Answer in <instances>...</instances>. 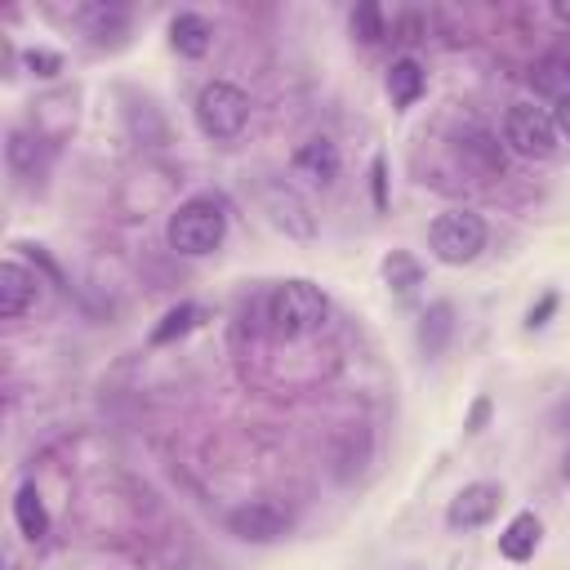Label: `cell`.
<instances>
[{
    "instance_id": "1",
    "label": "cell",
    "mask_w": 570,
    "mask_h": 570,
    "mask_svg": "<svg viewBox=\"0 0 570 570\" xmlns=\"http://www.w3.org/2000/svg\"><path fill=\"white\" fill-rule=\"evenodd\" d=\"M227 236V205L218 196H191L183 200L169 223H165V240L174 254H187V258H200V254H214Z\"/></svg>"
},
{
    "instance_id": "2",
    "label": "cell",
    "mask_w": 570,
    "mask_h": 570,
    "mask_svg": "<svg viewBox=\"0 0 570 570\" xmlns=\"http://www.w3.org/2000/svg\"><path fill=\"white\" fill-rule=\"evenodd\" d=\"M325 316H330V298L312 281H281L267 294V325L285 338H303V334L321 330Z\"/></svg>"
},
{
    "instance_id": "3",
    "label": "cell",
    "mask_w": 570,
    "mask_h": 570,
    "mask_svg": "<svg viewBox=\"0 0 570 570\" xmlns=\"http://www.w3.org/2000/svg\"><path fill=\"white\" fill-rule=\"evenodd\" d=\"M485 236L490 232H485V218L476 209H445L432 218L428 245L445 267H463L485 249Z\"/></svg>"
},
{
    "instance_id": "4",
    "label": "cell",
    "mask_w": 570,
    "mask_h": 570,
    "mask_svg": "<svg viewBox=\"0 0 570 570\" xmlns=\"http://www.w3.org/2000/svg\"><path fill=\"white\" fill-rule=\"evenodd\" d=\"M196 125H200V134L205 138H214V142H227V138H236L240 129H245V120H249V98H245V89L240 85H232V80H209L200 94H196Z\"/></svg>"
},
{
    "instance_id": "5",
    "label": "cell",
    "mask_w": 570,
    "mask_h": 570,
    "mask_svg": "<svg viewBox=\"0 0 570 570\" xmlns=\"http://www.w3.org/2000/svg\"><path fill=\"white\" fill-rule=\"evenodd\" d=\"M503 142H508L517 156H525V160H548V156L557 151L561 134H557L552 111H543V107H534V102H517V107H508V116H503Z\"/></svg>"
},
{
    "instance_id": "6",
    "label": "cell",
    "mask_w": 570,
    "mask_h": 570,
    "mask_svg": "<svg viewBox=\"0 0 570 570\" xmlns=\"http://www.w3.org/2000/svg\"><path fill=\"white\" fill-rule=\"evenodd\" d=\"M223 525H227V534H236L240 543H276V539L289 534L294 512H289L285 503H276V499H249V503L232 508Z\"/></svg>"
},
{
    "instance_id": "7",
    "label": "cell",
    "mask_w": 570,
    "mask_h": 570,
    "mask_svg": "<svg viewBox=\"0 0 570 570\" xmlns=\"http://www.w3.org/2000/svg\"><path fill=\"white\" fill-rule=\"evenodd\" d=\"M454 156L463 160L468 174H481V178H499L508 156H503V142L485 129V125H463L454 134Z\"/></svg>"
},
{
    "instance_id": "8",
    "label": "cell",
    "mask_w": 570,
    "mask_h": 570,
    "mask_svg": "<svg viewBox=\"0 0 570 570\" xmlns=\"http://www.w3.org/2000/svg\"><path fill=\"white\" fill-rule=\"evenodd\" d=\"M263 209H267V218H272L285 236H298V240L316 236V218H312L307 200H303L289 183H263Z\"/></svg>"
},
{
    "instance_id": "9",
    "label": "cell",
    "mask_w": 570,
    "mask_h": 570,
    "mask_svg": "<svg viewBox=\"0 0 570 570\" xmlns=\"http://www.w3.org/2000/svg\"><path fill=\"white\" fill-rule=\"evenodd\" d=\"M499 503H503V490H499L494 481H472V485H463V490L450 499L445 525H450V530H481V525L499 512Z\"/></svg>"
},
{
    "instance_id": "10",
    "label": "cell",
    "mask_w": 570,
    "mask_h": 570,
    "mask_svg": "<svg viewBox=\"0 0 570 570\" xmlns=\"http://www.w3.org/2000/svg\"><path fill=\"white\" fill-rule=\"evenodd\" d=\"M289 169H294V178H303L307 187H334L343 160H338V147H334L330 138H307V142L294 151Z\"/></svg>"
},
{
    "instance_id": "11",
    "label": "cell",
    "mask_w": 570,
    "mask_h": 570,
    "mask_svg": "<svg viewBox=\"0 0 570 570\" xmlns=\"http://www.w3.org/2000/svg\"><path fill=\"white\" fill-rule=\"evenodd\" d=\"M36 272L31 267H22L18 258H4L0 263V316L4 321H13V316H22L31 303H36Z\"/></svg>"
},
{
    "instance_id": "12",
    "label": "cell",
    "mask_w": 570,
    "mask_h": 570,
    "mask_svg": "<svg viewBox=\"0 0 570 570\" xmlns=\"http://www.w3.org/2000/svg\"><path fill=\"white\" fill-rule=\"evenodd\" d=\"M530 89L561 102L570 98V49H548L530 62Z\"/></svg>"
},
{
    "instance_id": "13",
    "label": "cell",
    "mask_w": 570,
    "mask_h": 570,
    "mask_svg": "<svg viewBox=\"0 0 570 570\" xmlns=\"http://www.w3.org/2000/svg\"><path fill=\"white\" fill-rule=\"evenodd\" d=\"M169 45H174L183 58H205L209 45H214L209 18H200V13H191V9L174 13V18H169Z\"/></svg>"
},
{
    "instance_id": "14",
    "label": "cell",
    "mask_w": 570,
    "mask_h": 570,
    "mask_svg": "<svg viewBox=\"0 0 570 570\" xmlns=\"http://www.w3.org/2000/svg\"><path fill=\"white\" fill-rule=\"evenodd\" d=\"M4 156H9V169L22 174V178H40L45 165H49V142L31 129H13L9 142H4Z\"/></svg>"
},
{
    "instance_id": "15",
    "label": "cell",
    "mask_w": 570,
    "mask_h": 570,
    "mask_svg": "<svg viewBox=\"0 0 570 570\" xmlns=\"http://www.w3.org/2000/svg\"><path fill=\"white\" fill-rule=\"evenodd\" d=\"M450 338H454V307L445 298H436L419 316V352L423 356H441L450 347Z\"/></svg>"
},
{
    "instance_id": "16",
    "label": "cell",
    "mask_w": 570,
    "mask_h": 570,
    "mask_svg": "<svg viewBox=\"0 0 570 570\" xmlns=\"http://www.w3.org/2000/svg\"><path fill=\"white\" fill-rule=\"evenodd\" d=\"M539 539H543V521H539L534 512H517V517L503 525V534H499V552H503L508 561H530L534 548H539Z\"/></svg>"
},
{
    "instance_id": "17",
    "label": "cell",
    "mask_w": 570,
    "mask_h": 570,
    "mask_svg": "<svg viewBox=\"0 0 570 570\" xmlns=\"http://www.w3.org/2000/svg\"><path fill=\"white\" fill-rule=\"evenodd\" d=\"M387 98H392V107H410V102H419L423 98V89H428V71L414 62V58H396L392 67H387Z\"/></svg>"
},
{
    "instance_id": "18",
    "label": "cell",
    "mask_w": 570,
    "mask_h": 570,
    "mask_svg": "<svg viewBox=\"0 0 570 570\" xmlns=\"http://www.w3.org/2000/svg\"><path fill=\"white\" fill-rule=\"evenodd\" d=\"M13 525H18L31 543H40V539L49 534V512H45V503H40V494H36L31 481L18 485V494H13Z\"/></svg>"
},
{
    "instance_id": "19",
    "label": "cell",
    "mask_w": 570,
    "mask_h": 570,
    "mask_svg": "<svg viewBox=\"0 0 570 570\" xmlns=\"http://www.w3.org/2000/svg\"><path fill=\"white\" fill-rule=\"evenodd\" d=\"M200 321H205V307H200V303H178V307H169V312L151 325V338H147V343H151V347H165V343L191 334Z\"/></svg>"
},
{
    "instance_id": "20",
    "label": "cell",
    "mask_w": 570,
    "mask_h": 570,
    "mask_svg": "<svg viewBox=\"0 0 570 570\" xmlns=\"http://www.w3.org/2000/svg\"><path fill=\"white\" fill-rule=\"evenodd\" d=\"M383 281H387V289H392L396 298H410V294L423 285V263H419L414 254H405V249H392V254L383 258Z\"/></svg>"
},
{
    "instance_id": "21",
    "label": "cell",
    "mask_w": 570,
    "mask_h": 570,
    "mask_svg": "<svg viewBox=\"0 0 570 570\" xmlns=\"http://www.w3.org/2000/svg\"><path fill=\"white\" fill-rule=\"evenodd\" d=\"M80 22L94 31V40H107V36H120L125 31L129 9L125 4H85L80 9Z\"/></svg>"
},
{
    "instance_id": "22",
    "label": "cell",
    "mask_w": 570,
    "mask_h": 570,
    "mask_svg": "<svg viewBox=\"0 0 570 570\" xmlns=\"http://www.w3.org/2000/svg\"><path fill=\"white\" fill-rule=\"evenodd\" d=\"M347 31H352V40H361V45H379V40L387 36L383 9H379L374 0H361V4L347 13Z\"/></svg>"
},
{
    "instance_id": "23",
    "label": "cell",
    "mask_w": 570,
    "mask_h": 570,
    "mask_svg": "<svg viewBox=\"0 0 570 570\" xmlns=\"http://www.w3.org/2000/svg\"><path fill=\"white\" fill-rule=\"evenodd\" d=\"M22 62L31 67V76H40V80H53L58 71H62V58L53 53V49H27L22 53Z\"/></svg>"
},
{
    "instance_id": "24",
    "label": "cell",
    "mask_w": 570,
    "mask_h": 570,
    "mask_svg": "<svg viewBox=\"0 0 570 570\" xmlns=\"http://www.w3.org/2000/svg\"><path fill=\"white\" fill-rule=\"evenodd\" d=\"M557 307H561L557 289H543V294H539V303L525 312V330H543V325L552 321V312H557Z\"/></svg>"
},
{
    "instance_id": "25",
    "label": "cell",
    "mask_w": 570,
    "mask_h": 570,
    "mask_svg": "<svg viewBox=\"0 0 570 570\" xmlns=\"http://www.w3.org/2000/svg\"><path fill=\"white\" fill-rule=\"evenodd\" d=\"M370 191H374V209H387V160L374 156L370 165Z\"/></svg>"
},
{
    "instance_id": "26",
    "label": "cell",
    "mask_w": 570,
    "mask_h": 570,
    "mask_svg": "<svg viewBox=\"0 0 570 570\" xmlns=\"http://www.w3.org/2000/svg\"><path fill=\"white\" fill-rule=\"evenodd\" d=\"M490 410H494V405H490V396H476V401H472V410H468V419H463V432H468V436H476V432L485 428Z\"/></svg>"
},
{
    "instance_id": "27",
    "label": "cell",
    "mask_w": 570,
    "mask_h": 570,
    "mask_svg": "<svg viewBox=\"0 0 570 570\" xmlns=\"http://www.w3.org/2000/svg\"><path fill=\"white\" fill-rule=\"evenodd\" d=\"M392 31H396V40H405V45H410V40H419V18H414V13H405Z\"/></svg>"
},
{
    "instance_id": "28",
    "label": "cell",
    "mask_w": 570,
    "mask_h": 570,
    "mask_svg": "<svg viewBox=\"0 0 570 570\" xmlns=\"http://www.w3.org/2000/svg\"><path fill=\"white\" fill-rule=\"evenodd\" d=\"M552 120H557V134L570 138V98H561V102L552 107Z\"/></svg>"
},
{
    "instance_id": "29",
    "label": "cell",
    "mask_w": 570,
    "mask_h": 570,
    "mask_svg": "<svg viewBox=\"0 0 570 570\" xmlns=\"http://www.w3.org/2000/svg\"><path fill=\"white\" fill-rule=\"evenodd\" d=\"M552 428H557V432H566V436H570V396H566V401H561V405H557V410H552Z\"/></svg>"
},
{
    "instance_id": "30",
    "label": "cell",
    "mask_w": 570,
    "mask_h": 570,
    "mask_svg": "<svg viewBox=\"0 0 570 570\" xmlns=\"http://www.w3.org/2000/svg\"><path fill=\"white\" fill-rule=\"evenodd\" d=\"M552 18L570 27V0H552Z\"/></svg>"
},
{
    "instance_id": "31",
    "label": "cell",
    "mask_w": 570,
    "mask_h": 570,
    "mask_svg": "<svg viewBox=\"0 0 570 570\" xmlns=\"http://www.w3.org/2000/svg\"><path fill=\"white\" fill-rule=\"evenodd\" d=\"M561 476L570 481V450H566V459H561Z\"/></svg>"
}]
</instances>
